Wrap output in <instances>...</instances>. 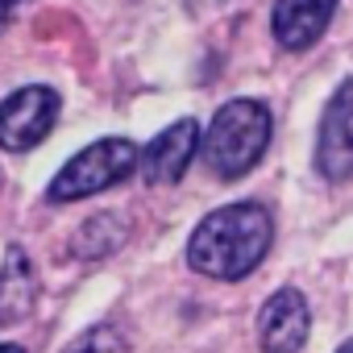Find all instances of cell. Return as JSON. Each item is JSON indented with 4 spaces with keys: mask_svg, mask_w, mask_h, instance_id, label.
Returning a JSON list of instances; mask_svg holds the SVG:
<instances>
[{
    "mask_svg": "<svg viewBox=\"0 0 353 353\" xmlns=\"http://www.w3.org/2000/svg\"><path fill=\"white\" fill-rule=\"evenodd\" d=\"M196 150H204V137H200V125H196L192 117L166 125V129L145 145V154H141V174H145V183H154V188L179 183L183 174H188V166H192V158H196Z\"/></svg>",
    "mask_w": 353,
    "mask_h": 353,
    "instance_id": "cell-6",
    "label": "cell"
},
{
    "mask_svg": "<svg viewBox=\"0 0 353 353\" xmlns=\"http://www.w3.org/2000/svg\"><path fill=\"white\" fill-rule=\"evenodd\" d=\"M26 5V0H0V30H5L9 21H13V13Z\"/></svg>",
    "mask_w": 353,
    "mask_h": 353,
    "instance_id": "cell-12",
    "label": "cell"
},
{
    "mask_svg": "<svg viewBox=\"0 0 353 353\" xmlns=\"http://www.w3.org/2000/svg\"><path fill=\"white\" fill-rule=\"evenodd\" d=\"M316 170L328 183L353 179V79H345L324 117H320V137H316Z\"/></svg>",
    "mask_w": 353,
    "mask_h": 353,
    "instance_id": "cell-5",
    "label": "cell"
},
{
    "mask_svg": "<svg viewBox=\"0 0 353 353\" xmlns=\"http://www.w3.org/2000/svg\"><path fill=\"white\" fill-rule=\"evenodd\" d=\"M274 121L270 108L262 100H229L225 108H216L208 133H204V162L216 179H241L250 174L266 145H270Z\"/></svg>",
    "mask_w": 353,
    "mask_h": 353,
    "instance_id": "cell-2",
    "label": "cell"
},
{
    "mask_svg": "<svg viewBox=\"0 0 353 353\" xmlns=\"http://www.w3.org/2000/svg\"><path fill=\"white\" fill-rule=\"evenodd\" d=\"M336 353H353V341H345V345H341V349H336Z\"/></svg>",
    "mask_w": 353,
    "mask_h": 353,
    "instance_id": "cell-14",
    "label": "cell"
},
{
    "mask_svg": "<svg viewBox=\"0 0 353 353\" xmlns=\"http://www.w3.org/2000/svg\"><path fill=\"white\" fill-rule=\"evenodd\" d=\"M312 328V312L307 299L295 287H283L266 299L262 316H258V345L262 353H299Z\"/></svg>",
    "mask_w": 353,
    "mask_h": 353,
    "instance_id": "cell-7",
    "label": "cell"
},
{
    "mask_svg": "<svg viewBox=\"0 0 353 353\" xmlns=\"http://www.w3.org/2000/svg\"><path fill=\"white\" fill-rule=\"evenodd\" d=\"M0 353H26L21 345H0Z\"/></svg>",
    "mask_w": 353,
    "mask_h": 353,
    "instance_id": "cell-13",
    "label": "cell"
},
{
    "mask_svg": "<svg viewBox=\"0 0 353 353\" xmlns=\"http://www.w3.org/2000/svg\"><path fill=\"white\" fill-rule=\"evenodd\" d=\"M125 237H129V225H125L121 216L104 212V216H92V221L75 233V254H79V258H104V254H112L117 245H125Z\"/></svg>",
    "mask_w": 353,
    "mask_h": 353,
    "instance_id": "cell-10",
    "label": "cell"
},
{
    "mask_svg": "<svg viewBox=\"0 0 353 353\" xmlns=\"http://www.w3.org/2000/svg\"><path fill=\"white\" fill-rule=\"evenodd\" d=\"M270 241H274V221L262 204L254 200L225 204L196 225L188 241V266L208 279L237 283L262 266V258L270 254Z\"/></svg>",
    "mask_w": 353,
    "mask_h": 353,
    "instance_id": "cell-1",
    "label": "cell"
},
{
    "mask_svg": "<svg viewBox=\"0 0 353 353\" xmlns=\"http://www.w3.org/2000/svg\"><path fill=\"white\" fill-rule=\"evenodd\" d=\"M34 295H38V283H34V266H30L26 250L9 245L5 270H0V324H13V320L30 316Z\"/></svg>",
    "mask_w": 353,
    "mask_h": 353,
    "instance_id": "cell-9",
    "label": "cell"
},
{
    "mask_svg": "<svg viewBox=\"0 0 353 353\" xmlns=\"http://www.w3.org/2000/svg\"><path fill=\"white\" fill-rule=\"evenodd\" d=\"M137 162H141V154L129 137H100V141H92L88 150H79L75 158L63 162L54 183L46 188V200L50 204H71V200L100 196V192L117 188L121 179H129Z\"/></svg>",
    "mask_w": 353,
    "mask_h": 353,
    "instance_id": "cell-3",
    "label": "cell"
},
{
    "mask_svg": "<svg viewBox=\"0 0 353 353\" xmlns=\"http://www.w3.org/2000/svg\"><path fill=\"white\" fill-rule=\"evenodd\" d=\"M336 13V0H274L270 30L283 50H307L320 42Z\"/></svg>",
    "mask_w": 353,
    "mask_h": 353,
    "instance_id": "cell-8",
    "label": "cell"
},
{
    "mask_svg": "<svg viewBox=\"0 0 353 353\" xmlns=\"http://www.w3.org/2000/svg\"><path fill=\"white\" fill-rule=\"evenodd\" d=\"M59 121V96L42 83L13 92L0 104V145L5 150H34Z\"/></svg>",
    "mask_w": 353,
    "mask_h": 353,
    "instance_id": "cell-4",
    "label": "cell"
},
{
    "mask_svg": "<svg viewBox=\"0 0 353 353\" xmlns=\"http://www.w3.org/2000/svg\"><path fill=\"white\" fill-rule=\"evenodd\" d=\"M67 353H125V336L112 324H96L67 345Z\"/></svg>",
    "mask_w": 353,
    "mask_h": 353,
    "instance_id": "cell-11",
    "label": "cell"
}]
</instances>
